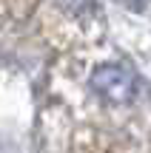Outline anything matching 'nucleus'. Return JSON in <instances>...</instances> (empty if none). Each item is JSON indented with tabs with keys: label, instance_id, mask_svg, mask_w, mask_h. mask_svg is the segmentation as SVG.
<instances>
[{
	"label": "nucleus",
	"instance_id": "1",
	"mask_svg": "<svg viewBox=\"0 0 151 153\" xmlns=\"http://www.w3.org/2000/svg\"><path fill=\"white\" fill-rule=\"evenodd\" d=\"M91 85H94V91L100 94L106 102H128L131 97H134L137 91V79L134 74H131V68L120 65V62H106V65H100L91 76Z\"/></svg>",
	"mask_w": 151,
	"mask_h": 153
},
{
	"label": "nucleus",
	"instance_id": "2",
	"mask_svg": "<svg viewBox=\"0 0 151 153\" xmlns=\"http://www.w3.org/2000/svg\"><path fill=\"white\" fill-rule=\"evenodd\" d=\"M128 3H146V0H128Z\"/></svg>",
	"mask_w": 151,
	"mask_h": 153
}]
</instances>
